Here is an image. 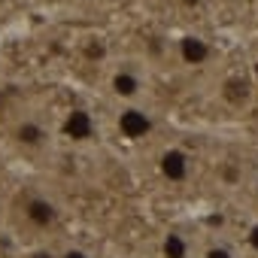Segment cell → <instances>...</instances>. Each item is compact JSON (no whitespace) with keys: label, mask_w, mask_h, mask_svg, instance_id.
<instances>
[{"label":"cell","mask_w":258,"mask_h":258,"mask_svg":"<svg viewBox=\"0 0 258 258\" xmlns=\"http://www.w3.org/2000/svg\"><path fill=\"white\" fill-rule=\"evenodd\" d=\"M152 127H155V118L146 106H137V103H127L121 112H118V131L121 137L127 140H143L152 134Z\"/></svg>","instance_id":"cell-1"},{"label":"cell","mask_w":258,"mask_h":258,"mask_svg":"<svg viewBox=\"0 0 258 258\" xmlns=\"http://www.w3.org/2000/svg\"><path fill=\"white\" fill-rule=\"evenodd\" d=\"M158 173L173 182V185H182L188 176H191V155L182 149V146H167L161 155H158Z\"/></svg>","instance_id":"cell-2"},{"label":"cell","mask_w":258,"mask_h":258,"mask_svg":"<svg viewBox=\"0 0 258 258\" xmlns=\"http://www.w3.org/2000/svg\"><path fill=\"white\" fill-rule=\"evenodd\" d=\"M146 88V79L140 76V70L134 67H118L112 76H109V91L118 97V100H127V103H134Z\"/></svg>","instance_id":"cell-3"},{"label":"cell","mask_w":258,"mask_h":258,"mask_svg":"<svg viewBox=\"0 0 258 258\" xmlns=\"http://www.w3.org/2000/svg\"><path fill=\"white\" fill-rule=\"evenodd\" d=\"M22 210H25L28 225H34L37 231H49V228H55V222H58V204L49 201V198H43V195L28 198Z\"/></svg>","instance_id":"cell-4"},{"label":"cell","mask_w":258,"mask_h":258,"mask_svg":"<svg viewBox=\"0 0 258 258\" xmlns=\"http://www.w3.org/2000/svg\"><path fill=\"white\" fill-rule=\"evenodd\" d=\"M13 137H16V143L25 146V149H40V146H46L49 131H46V124L37 121V118H22V121L16 124Z\"/></svg>","instance_id":"cell-5"},{"label":"cell","mask_w":258,"mask_h":258,"mask_svg":"<svg viewBox=\"0 0 258 258\" xmlns=\"http://www.w3.org/2000/svg\"><path fill=\"white\" fill-rule=\"evenodd\" d=\"M179 58H182L185 64H191V67H204V64L213 58V46H210L204 37L188 34V37L179 40Z\"/></svg>","instance_id":"cell-6"},{"label":"cell","mask_w":258,"mask_h":258,"mask_svg":"<svg viewBox=\"0 0 258 258\" xmlns=\"http://www.w3.org/2000/svg\"><path fill=\"white\" fill-rule=\"evenodd\" d=\"M64 134L70 140H91L94 137V118L85 109H70V115L64 118Z\"/></svg>","instance_id":"cell-7"},{"label":"cell","mask_w":258,"mask_h":258,"mask_svg":"<svg viewBox=\"0 0 258 258\" xmlns=\"http://www.w3.org/2000/svg\"><path fill=\"white\" fill-rule=\"evenodd\" d=\"M161 255L164 258H188V240L179 231H170L161 243Z\"/></svg>","instance_id":"cell-8"},{"label":"cell","mask_w":258,"mask_h":258,"mask_svg":"<svg viewBox=\"0 0 258 258\" xmlns=\"http://www.w3.org/2000/svg\"><path fill=\"white\" fill-rule=\"evenodd\" d=\"M204 258H234V252H231L225 243H216V246H210V249L204 252Z\"/></svg>","instance_id":"cell-9"},{"label":"cell","mask_w":258,"mask_h":258,"mask_svg":"<svg viewBox=\"0 0 258 258\" xmlns=\"http://www.w3.org/2000/svg\"><path fill=\"white\" fill-rule=\"evenodd\" d=\"M58 258H91V252H88V249H82V246H70V249H64Z\"/></svg>","instance_id":"cell-10"},{"label":"cell","mask_w":258,"mask_h":258,"mask_svg":"<svg viewBox=\"0 0 258 258\" xmlns=\"http://www.w3.org/2000/svg\"><path fill=\"white\" fill-rule=\"evenodd\" d=\"M246 243H249V249H252V252H258V222L249 228V234H246Z\"/></svg>","instance_id":"cell-11"},{"label":"cell","mask_w":258,"mask_h":258,"mask_svg":"<svg viewBox=\"0 0 258 258\" xmlns=\"http://www.w3.org/2000/svg\"><path fill=\"white\" fill-rule=\"evenodd\" d=\"M31 258H58V255H55L52 249H37V252H34Z\"/></svg>","instance_id":"cell-12"},{"label":"cell","mask_w":258,"mask_h":258,"mask_svg":"<svg viewBox=\"0 0 258 258\" xmlns=\"http://www.w3.org/2000/svg\"><path fill=\"white\" fill-rule=\"evenodd\" d=\"M179 4H182V7H201L204 0H179Z\"/></svg>","instance_id":"cell-13"},{"label":"cell","mask_w":258,"mask_h":258,"mask_svg":"<svg viewBox=\"0 0 258 258\" xmlns=\"http://www.w3.org/2000/svg\"><path fill=\"white\" fill-rule=\"evenodd\" d=\"M255 198H258V188H255Z\"/></svg>","instance_id":"cell-14"}]
</instances>
